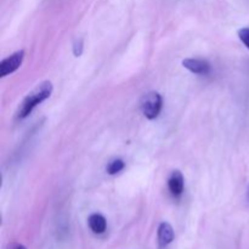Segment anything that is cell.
Listing matches in <instances>:
<instances>
[{
    "mask_svg": "<svg viewBox=\"0 0 249 249\" xmlns=\"http://www.w3.org/2000/svg\"><path fill=\"white\" fill-rule=\"evenodd\" d=\"M82 50H83V41L78 40L77 43L74 44V55L75 56H80V55H82Z\"/></svg>",
    "mask_w": 249,
    "mask_h": 249,
    "instance_id": "cell-10",
    "label": "cell"
},
{
    "mask_svg": "<svg viewBox=\"0 0 249 249\" xmlns=\"http://www.w3.org/2000/svg\"><path fill=\"white\" fill-rule=\"evenodd\" d=\"M88 225H89L90 230L96 235H101L106 231L107 229V221L102 214L94 213L89 216L88 219Z\"/></svg>",
    "mask_w": 249,
    "mask_h": 249,
    "instance_id": "cell-7",
    "label": "cell"
},
{
    "mask_svg": "<svg viewBox=\"0 0 249 249\" xmlns=\"http://www.w3.org/2000/svg\"><path fill=\"white\" fill-rule=\"evenodd\" d=\"M53 89V83L49 82V80H45V82L36 85V87L24 97L23 101L19 105L18 109H17V118H27L38 105H40L41 102H44L46 99H49V97L51 96Z\"/></svg>",
    "mask_w": 249,
    "mask_h": 249,
    "instance_id": "cell-1",
    "label": "cell"
},
{
    "mask_svg": "<svg viewBox=\"0 0 249 249\" xmlns=\"http://www.w3.org/2000/svg\"><path fill=\"white\" fill-rule=\"evenodd\" d=\"M24 58V51L18 50L10 55L9 57L4 58L0 62V77H6V75L11 74V73L16 72L19 67H21L22 62Z\"/></svg>",
    "mask_w": 249,
    "mask_h": 249,
    "instance_id": "cell-3",
    "label": "cell"
},
{
    "mask_svg": "<svg viewBox=\"0 0 249 249\" xmlns=\"http://www.w3.org/2000/svg\"><path fill=\"white\" fill-rule=\"evenodd\" d=\"M238 38L249 50V27H245L238 31Z\"/></svg>",
    "mask_w": 249,
    "mask_h": 249,
    "instance_id": "cell-9",
    "label": "cell"
},
{
    "mask_svg": "<svg viewBox=\"0 0 249 249\" xmlns=\"http://www.w3.org/2000/svg\"><path fill=\"white\" fill-rule=\"evenodd\" d=\"M174 230H173L172 225L167 221H163L160 224L157 231V238H158V245L160 248H165L167 246H169L170 243L174 241Z\"/></svg>",
    "mask_w": 249,
    "mask_h": 249,
    "instance_id": "cell-5",
    "label": "cell"
},
{
    "mask_svg": "<svg viewBox=\"0 0 249 249\" xmlns=\"http://www.w3.org/2000/svg\"><path fill=\"white\" fill-rule=\"evenodd\" d=\"M124 167H125V163H124V160H113L112 162L108 163L106 170L109 175H114V174H118V173H121L122 170L124 169Z\"/></svg>",
    "mask_w": 249,
    "mask_h": 249,
    "instance_id": "cell-8",
    "label": "cell"
},
{
    "mask_svg": "<svg viewBox=\"0 0 249 249\" xmlns=\"http://www.w3.org/2000/svg\"><path fill=\"white\" fill-rule=\"evenodd\" d=\"M184 186L185 180L181 172L174 170V172L170 174L169 179H168V189H169L170 194L174 197H180L182 195V192H184Z\"/></svg>",
    "mask_w": 249,
    "mask_h": 249,
    "instance_id": "cell-6",
    "label": "cell"
},
{
    "mask_svg": "<svg viewBox=\"0 0 249 249\" xmlns=\"http://www.w3.org/2000/svg\"><path fill=\"white\" fill-rule=\"evenodd\" d=\"M162 107L163 99L160 92H147L141 100V111H142L143 116L150 121H153L160 116Z\"/></svg>",
    "mask_w": 249,
    "mask_h": 249,
    "instance_id": "cell-2",
    "label": "cell"
},
{
    "mask_svg": "<svg viewBox=\"0 0 249 249\" xmlns=\"http://www.w3.org/2000/svg\"><path fill=\"white\" fill-rule=\"evenodd\" d=\"M15 249H26V247H24V246H22V245H17L16 247H15Z\"/></svg>",
    "mask_w": 249,
    "mask_h": 249,
    "instance_id": "cell-11",
    "label": "cell"
},
{
    "mask_svg": "<svg viewBox=\"0 0 249 249\" xmlns=\"http://www.w3.org/2000/svg\"><path fill=\"white\" fill-rule=\"evenodd\" d=\"M182 66L194 74L206 75L211 72V65L208 61L202 58H185L182 61Z\"/></svg>",
    "mask_w": 249,
    "mask_h": 249,
    "instance_id": "cell-4",
    "label": "cell"
},
{
    "mask_svg": "<svg viewBox=\"0 0 249 249\" xmlns=\"http://www.w3.org/2000/svg\"><path fill=\"white\" fill-rule=\"evenodd\" d=\"M247 199H248V202H249V186H248V190H247Z\"/></svg>",
    "mask_w": 249,
    "mask_h": 249,
    "instance_id": "cell-12",
    "label": "cell"
}]
</instances>
